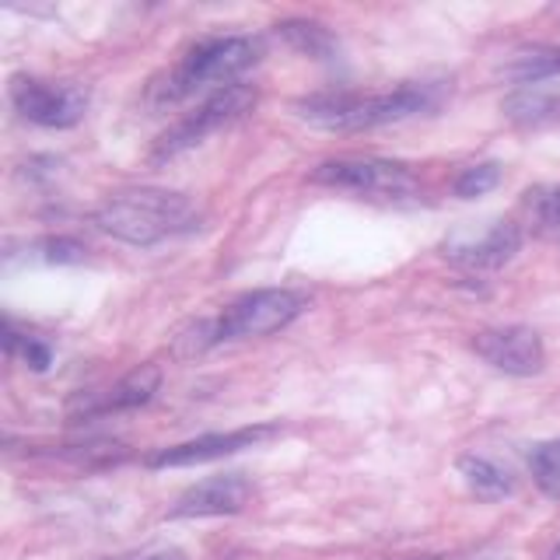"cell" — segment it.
Listing matches in <instances>:
<instances>
[{"label":"cell","mask_w":560,"mask_h":560,"mask_svg":"<svg viewBox=\"0 0 560 560\" xmlns=\"http://www.w3.org/2000/svg\"><path fill=\"white\" fill-rule=\"evenodd\" d=\"M158 385H162V368L158 364H140L130 375H122L113 389L95 393V396H78L70 402V417H102V413H119V410H137L154 399Z\"/></svg>","instance_id":"7c38bea8"},{"label":"cell","mask_w":560,"mask_h":560,"mask_svg":"<svg viewBox=\"0 0 560 560\" xmlns=\"http://www.w3.org/2000/svg\"><path fill=\"white\" fill-rule=\"evenodd\" d=\"M442 84L431 81H407L393 88V92H319L308 98L294 102V113L305 122L319 130H337V133H358V130H375L389 127V122H402L417 113H431L442 102Z\"/></svg>","instance_id":"6da1fadb"},{"label":"cell","mask_w":560,"mask_h":560,"mask_svg":"<svg viewBox=\"0 0 560 560\" xmlns=\"http://www.w3.org/2000/svg\"><path fill=\"white\" fill-rule=\"evenodd\" d=\"M501 109L515 127H542V122H553L560 116V92L539 88V84H525L501 102Z\"/></svg>","instance_id":"4fadbf2b"},{"label":"cell","mask_w":560,"mask_h":560,"mask_svg":"<svg viewBox=\"0 0 560 560\" xmlns=\"http://www.w3.org/2000/svg\"><path fill=\"white\" fill-rule=\"evenodd\" d=\"M253 498V483L242 472H221L192 483L186 494L172 504V518H218V515H238Z\"/></svg>","instance_id":"8fae6325"},{"label":"cell","mask_w":560,"mask_h":560,"mask_svg":"<svg viewBox=\"0 0 560 560\" xmlns=\"http://www.w3.org/2000/svg\"><path fill=\"white\" fill-rule=\"evenodd\" d=\"M522 249V224L508 218L466 221L442 242V256L463 270H501Z\"/></svg>","instance_id":"52a82bcc"},{"label":"cell","mask_w":560,"mask_h":560,"mask_svg":"<svg viewBox=\"0 0 560 560\" xmlns=\"http://www.w3.org/2000/svg\"><path fill=\"white\" fill-rule=\"evenodd\" d=\"M8 95H11V105L18 109V116L35 122V127H46V130L78 127L88 109V92L81 84H52V81L18 74V78H11Z\"/></svg>","instance_id":"ba28073f"},{"label":"cell","mask_w":560,"mask_h":560,"mask_svg":"<svg viewBox=\"0 0 560 560\" xmlns=\"http://www.w3.org/2000/svg\"><path fill=\"white\" fill-rule=\"evenodd\" d=\"M280 434V424H253V428H238V431H214V434H200L192 442L172 445L154 452L148 466L151 469H175V466H197V463H214L224 455H235L242 448H256L262 442Z\"/></svg>","instance_id":"30bf717a"},{"label":"cell","mask_w":560,"mask_h":560,"mask_svg":"<svg viewBox=\"0 0 560 560\" xmlns=\"http://www.w3.org/2000/svg\"><path fill=\"white\" fill-rule=\"evenodd\" d=\"M98 232L127 245H158L197 228L200 214L189 197L168 189H127L105 200L95 218Z\"/></svg>","instance_id":"7a4b0ae2"},{"label":"cell","mask_w":560,"mask_h":560,"mask_svg":"<svg viewBox=\"0 0 560 560\" xmlns=\"http://www.w3.org/2000/svg\"><path fill=\"white\" fill-rule=\"evenodd\" d=\"M312 183L382 203H407L420 192L413 172L399 162H385V158H332L312 172Z\"/></svg>","instance_id":"277c9868"},{"label":"cell","mask_w":560,"mask_h":560,"mask_svg":"<svg viewBox=\"0 0 560 560\" xmlns=\"http://www.w3.org/2000/svg\"><path fill=\"white\" fill-rule=\"evenodd\" d=\"M4 350H8L11 358H14V354L22 358V361L32 368V372H46L49 361H52V350H49L43 340H35V337H22V332L14 329L11 319L4 323Z\"/></svg>","instance_id":"ac0fdd59"},{"label":"cell","mask_w":560,"mask_h":560,"mask_svg":"<svg viewBox=\"0 0 560 560\" xmlns=\"http://www.w3.org/2000/svg\"><path fill=\"white\" fill-rule=\"evenodd\" d=\"M501 183V165L498 162H483V165H469L463 168V175L455 179V197L472 200V197H483Z\"/></svg>","instance_id":"d6986e66"},{"label":"cell","mask_w":560,"mask_h":560,"mask_svg":"<svg viewBox=\"0 0 560 560\" xmlns=\"http://www.w3.org/2000/svg\"><path fill=\"white\" fill-rule=\"evenodd\" d=\"M550 560H560V547H557V550L550 553Z\"/></svg>","instance_id":"603a6c76"},{"label":"cell","mask_w":560,"mask_h":560,"mask_svg":"<svg viewBox=\"0 0 560 560\" xmlns=\"http://www.w3.org/2000/svg\"><path fill=\"white\" fill-rule=\"evenodd\" d=\"M459 472L466 487L477 494L480 501H501L515 490L512 472H508L501 463L487 459V455H463L459 459Z\"/></svg>","instance_id":"9a60e30c"},{"label":"cell","mask_w":560,"mask_h":560,"mask_svg":"<svg viewBox=\"0 0 560 560\" xmlns=\"http://www.w3.org/2000/svg\"><path fill=\"white\" fill-rule=\"evenodd\" d=\"M39 253L46 262H81L84 245L74 238H46V242H39Z\"/></svg>","instance_id":"ffe728a7"},{"label":"cell","mask_w":560,"mask_h":560,"mask_svg":"<svg viewBox=\"0 0 560 560\" xmlns=\"http://www.w3.org/2000/svg\"><path fill=\"white\" fill-rule=\"evenodd\" d=\"M483 560H508V557H483Z\"/></svg>","instance_id":"cb8c5ba5"},{"label":"cell","mask_w":560,"mask_h":560,"mask_svg":"<svg viewBox=\"0 0 560 560\" xmlns=\"http://www.w3.org/2000/svg\"><path fill=\"white\" fill-rule=\"evenodd\" d=\"M253 105H256V88L249 84H228L221 92L207 95L189 116H183L168 133H162V140H158L151 151V162L162 165V162H172V158H179L183 151L203 144L210 133L232 127V122L242 119Z\"/></svg>","instance_id":"5b68a950"},{"label":"cell","mask_w":560,"mask_h":560,"mask_svg":"<svg viewBox=\"0 0 560 560\" xmlns=\"http://www.w3.org/2000/svg\"><path fill=\"white\" fill-rule=\"evenodd\" d=\"M501 74L515 84H539V81H550L560 78V46H536V49H525L518 57H512Z\"/></svg>","instance_id":"2e32d148"},{"label":"cell","mask_w":560,"mask_h":560,"mask_svg":"<svg viewBox=\"0 0 560 560\" xmlns=\"http://www.w3.org/2000/svg\"><path fill=\"white\" fill-rule=\"evenodd\" d=\"M137 560H186V553L183 550H158V553H144Z\"/></svg>","instance_id":"44dd1931"},{"label":"cell","mask_w":560,"mask_h":560,"mask_svg":"<svg viewBox=\"0 0 560 560\" xmlns=\"http://www.w3.org/2000/svg\"><path fill=\"white\" fill-rule=\"evenodd\" d=\"M529 472H533V483L542 490V494H547L550 501H560V438L533 445Z\"/></svg>","instance_id":"e0dca14e"},{"label":"cell","mask_w":560,"mask_h":560,"mask_svg":"<svg viewBox=\"0 0 560 560\" xmlns=\"http://www.w3.org/2000/svg\"><path fill=\"white\" fill-rule=\"evenodd\" d=\"M472 350H477V358H483L490 368H498V372L515 375V378L539 375L542 364H547V350H542L539 332L529 326L483 329L472 337Z\"/></svg>","instance_id":"9c48e42d"},{"label":"cell","mask_w":560,"mask_h":560,"mask_svg":"<svg viewBox=\"0 0 560 560\" xmlns=\"http://www.w3.org/2000/svg\"><path fill=\"white\" fill-rule=\"evenodd\" d=\"M259 43L249 39V35H214V39H203L186 52L179 67L151 84L148 98L154 109H168V105L197 95L203 88H218L221 92V88L235 84L259 60Z\"/></svg>","instance_id":"3957f363"},{"label":"cell","mask_w":560,"mask_h":560,"mask_svg":"<svg viewBox=\"0 0 560 560\" xmlns=\"http://www.w3.org/2000/svg\"><path fill=\"white\" fill-rule=\"evenodd\" d=\"M277 39L288 43L294 52H302V57H312V60H337V39H332V32L319 22H308V18H291V22H280L277 28Z\"/></svg>","instance_id":"5bb4252c"},{"label":"cell","mask_w":560,"mask_h":560,"mask_svg":"<svg viewBox=\"0 0 560 560\" xmlns=\"http://www.w3.org/2000/svg\"><path fill=\"white\" fill-rule=\"evenodd\" d=\"M550 235H557V238H560V221L553 224V232H550Z\"/></svg>","instance_id":"7402d4cb"},{"label":"cell","mask_w":560,"mask_h":560,"mask_svg":"<svg viewBox=\"0 0 560 560\" xmlns=\"http://www.w3.org/2000/svg\"><path fill=\"white\" fill-rule=\"evenodd\" d=\"M302 312H305V294L288 288H259L242 294L221 319H214V337L218 343L270 337V332L291 326Z\"/></svg>","instance_id":"8992f818"}]
</instances>
